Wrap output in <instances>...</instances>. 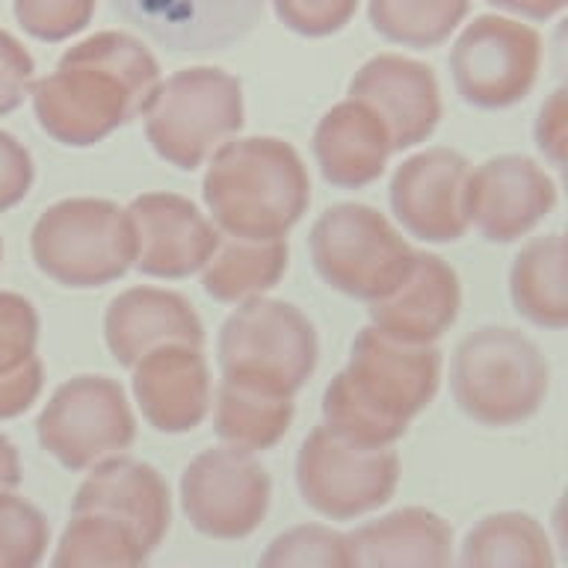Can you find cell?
<instances>
[{"label": "cell", "instance_id": "obj_31", "mask_svg": "<svg viewBox=\"0 0 568 568\" xmlns=\"http://www.w3.org/2000/svg\"><path fill=\"white\" fill-rule=\"evenodd\" d=\"M261 566H349V545H346L344 532L328 530V527H320V524L293 527V530L282 532V536L266 548V554L261 557Z\"/></svg>", "mask_w": 568, "mask_h": 568}, {"label": "cell", "instance_id": "obj_36", "mask_svg": "<svg viewBox=\"0 0 568 568\" xmlns=\"http://www.w3.org/2000/svg\"><path fill=\"white\" fill-rule=\"evenodd\" d=\"M33 178L36 169L30 151L12 133L0 131V213L24 202Z\"/></svg>", "mask_w": 568, "mask_h": 568}, {"label": "cell", "instance_id": "obj_11", "mask_svg": "<svg viewBox=\"0 0 568 568\" xmlns=\"http://www.w3.org/2000/svg\"><path fill=\"white\" fill-rule=\"evenodd\" d=\"M539 65V33L500 16L474 18L450 53L453 87L479 110H504L530 95Z\"/></svg>", "mask_w": 568, "mask_h": 568}, {"label": "cell", "instance_id": "obj_14", "mask_svg": "<svg viewBox=\"0 0 568 568\" xmlns=\"http://www.w3.org/2000/svg\"><path fill=\"white\" fill-rule=\"evenodd\" d=\"M110 7L172 53L225 51L264 16V0H110Z\"/></svg>", "mask_w": 568, "mask_h": 568}, {"label": "cell", "instance_id": "obj_18", "mask_svg": "<svg viewBox=\"0 0 568 568\" xmlns=\"http://www.w3.org/2000/svg\"><path fill=\"white\" fill-rule=\"evenodd\" d=\"M71 513H101L122 521L145 554L158 550L172 521L166 479L131 456H106L78 488Z\"/></svg>", "mask_w": 568, "mask_h": 568}, {"label": "cell", "instance_id": "obj_32", "mask_svg": "<svg viewBox=\"0 0 568 568\" xmlns=\"http://www.w3.org/2000/svg\"><path fill=\"white\" fill-rule=\"evenodd\" d=\"M18 24L39 42H65L95 16V0H12Z\"/></svg>", "mask_w": 568, "mask_h": 568}, {"label": "cell", "instance_id": "obj_1", "mask_svg": "<svg viewBox=\"0 0 568 568\" xmlns=\"http://www.w3.org/2000/svg\"><path fill=\"white\" fill-rule=\"evenodd\" d=\"M160 87L154 53L128 33H95L60 57L30 87L33 110L51 140L87 149L149 110Z\"/></svg>", "mask_w": 568, "mask_h": 568}, {"label": "cell", "instance_id": "obj_20", "mask_svg": "<svg viewBox=\"0 0 568 568\" xmlns=\"http://www.w3.org/2000/svg\"><path fill=\"white\" fill-rule=\"evenodd\" d=\"M462 308L459 275L438 255L415 252L408 273L390 293L371 302V323L408 344H433L456 323Z\"/></svg>", "mask_w": 568, "mask_h": 568}, {"label": "cell", "instance_id": "obj_39", "mask_svg": "<svg viewBox=\"0 0 568 568\" xmlns=\"http://www.w3.org/2000/svg\"><path fill=\"white\" fill-rule=\"evenodd\" d=\"M488 3L497 9H506V12H515V16L545 21V18L559 16L568 0H488Z\"/></svg>", "mask_w": 568, "mask_h": 568}, {"label": "cell", "instance_id": "obj_29", "mask_svg": "<svg viewBox=\"0 0 568 568\" xmlns=\"http://www.w3.org/2000/svg\"><path fill=\"white\" fill-rule=\"evenodd\" d=\"M468 7L470 0H371L367 16L382 39L426 51L450 39Z\"/></svg>", "mask_w": 568, "mask_h": 568}, {"label": "cell", "instance_id": "obj_12", "mask_svg": "<svg viewBox=\"0 0 568 568\" xmlns=\"http://www.w3.org/2000/svg\"><path fill=\"white\" fill-rule=\"evenodd\" d=\"M273 483L261 462L240 447L199 453L181 477V504L195 530L211 539H246L270 513Z\"/></svg>", "mask_w": 568, "mask_h": 568}, {"label": "cell", "instance_id": "obj_28", "mask_svg": "<svg viewBox=\"0 0 568 568\" xmlns=\"http://www.w3.org/2000/svg\"><path fill=\"white\" fill-rule=\"evenodd\" d=\"M149 554L133 539L122 521L101 513H71V524L62 532L53 566L57 568H133Z\"/></svg>", "mask_w": 568, "mask_h": 568}, {"label": "cell", "instance_id": "obj_15", "mask_svg": "<svg viewBox=\"0 0 568 568\" xmlns=\"http://www.w3.org/2000/svg\"><path fill=\"white\" fill-rule=\"evenodd\" d=\"M557 204V184L521 154L486 160L468 181V220L491 243H513L530 234Z\"/></svg>", "mask_w": 568, "mask_h": 568}, {"label": "cell", "instance_id": "obj_6", "mask_svg": "<svg viewBox=\"0 0 568 568\" xmlns=\"http://www.w3.org/2000/svg\"><path fill=\"white\" fill-rule=\"evenodd\" d=\"M243 128V87L222 69H184L160 83L145 110L151 149L172 166L193 172L225 136Z\"/></svg>", "mask_w": 568, "mask_h": 568}, {"label": "cell", "instance_id": "obj_16", "mask_svg": "<svg viewBox=\"0 0 568 568\" xmlns=\"http://www.w3.org/2000/svg\"><path fill=\"white\" fill-rule=\"evenodd\" d=\"M133 229V266L154 278H186L207 264L220 234L184 195L145 193L128 207Z\"/></svg>", "mask_w": 568, "mask_h": 568}, {"label": "cell", "instance_id": "obj_17", "mask_svg": "<svg viewBox=\"0 0 568 568\" xmlns=\"http://www.w3.org/2000/svg\"><path fill=\"white\" fill-rule=\"evenodd\" d=\"M349 98L379 115L394 151L424 142L442 119V95L433 69L397 53H379L364 62L349 83Z\"/></svg>", "mask_w": 568, "mask_h": 568}, {"label": "cell", "instance_id": "obj_41", "mask_svg": "<svg viewBox=\"0 0 568 568\" xmlns=\"http://www.w3.org/2000/svg\"><path fill=\"white\" fill-rule=\"evenodd\" d=\"M0 261H3V243H0Z\"/></svg>", "mask_w": 568, "mask_h": 568}, {"label": "cell", "instance_id": "obj_2", "mask_svg": "<svg viewBox=\"0 0 568 568\" xmlns=\"http://www.w3.org/2000/svg\"><path fill=\"white\" fill-rule=\"evenodd\" d=\"M442 385V353L408 344L376 326L353 341L349 364L328 382L323 417L328 429L364 447H390L403 438Z\"/></svg>", "mask_w": 568, "mask_h": 568}, {"label": "cell", "instance_id": "obj_24", "mask_svg": "<svg viewBox=\"0 0 568 568\" xmlns=\"http://www.w3.org/2000/svg\"><path fill=\"white\" fill-rule=\"evenodd\" d=\"M293 420V394L270 382L222 376L216 394V435L240 450H270L282 442Z\"/></svg>", "mask_w": 568, "mask_h": 568}, {"label": "cell", "instance_id": "obj_19", "mask_svg": "<svg viewBox=\"0 0 568 568\" xmlns=\"http://www.w3.org/2000/svg\"><path fill=\"white\" fill-rule=\"evenodd\" d=\"M133 367V397L140 403L142 417L158 433H190L207 417L211 376L202 346H158Z\"/></svg>", "mask_w": 568, "mask_h": 568}, {"label": "cell", "instance_id": "obj_27", "mask_svg": "<svg viewBox=\"0 0 568 568\" xmlns=\"http://www.w3.org/2000/svg\"><path fill=\"white\" fill-rule=\"evenodd\" d=\"M462 566L468 568H550L548 532L527 513L486 515L462 545Z\"/></svg>", "mask_w": 568, "mask_h": 568}, {"label": "cell", "instance_id": "obj_25", "mask_svg": "<svg viewBox=\"0 0 568 568\" xmlns=\"http://www.w3.org/2000/svg\"><path fill=\"white\" fill-rule=\"evenodd\" d=\"M515 311L541 328H566V237L545 234L518 252L509 273Z\"/></svg>", "mask_w": 568, "mask_h": 568}, {"label": "cell", "instance_id": "obj_23", "mask_svg": "<svg viewBox=\"0 0 568 568\" xmlns=\"http://www.w3.org/2000/svg\"><path fill=\"white\" fill-rule=\"evenodd\" d=\"M349 566L444 568L453 559V530L442 515L408 506L346 536Z\"/></svg>", "mask_w": 568, "mask_h": 568}, {"label": "cell", "instance_id": "obj_9", "mask_svg": "<svg viewBox=\"0 0 568 568\" xmlns=\"http://www.w3.org/2000/svg\"><path fill=\"white\" fill-rule=\"evenodd\" d=\"M399 459L390 447H364L326 424L302 442L296 456V486L314 513L349 521L379 509L394 497Z\"/></svg>", "mask_w": 568, "mask_h": 568}, {"label": "cell", "instance_id": "obj_30", "mask_svg": "<svg viewBox=\"0 0 568 568\" xmlns=\"http://www.w3.org/2000/svg\"><path fill=\"white\" fill-rule=\"evenodd\" d=\"M51 524L30 500L0 491V568H33L44 559Z\"/></svg>", "mask_w": 568, "mask_h": 568}, {"label": "cell", "instance_id": "obj_34", "mask_svg": "<svg viewBox=\"0 0 568 568\" xmlns=\"http://www.w3.org/2000/svg\"><path fill=\"white\" fill-rule=\"evenodd\" d=\"M275 16L300 36H332L344 30L355 16L358 0H273Z\"/></svg>", "mask_w": 568, "mask_h": 568}, {"label": "cell", "instance_id": "obj_35", "mask_svg": "<svg viewBox=\"0 0 568 568\" xmlns=\"http://www.w3.org/2000/svg\"><path fill=\"white\" fill-rule=\"evenodd\" d=\"M36 62L16 36L0 30V115L16 113L33 87Z\"/></svg>", "mask_w": 568, "mask_h": 568}, {"label": "cell", "instance_id": "obj_10", "mask_svg": "<svg viewBox=\"0 0 568 568\" xmlns=\"http://www.w3.org/2000/svg\"><path fill=\"white\" fill-rule=\"evenodd\" d=\"M36 435L62 468L87 470L106 456L128 450L136 424L119 382L78 376L53 390L36 420Z\"/></svg>", "mask_w": 568, "mask_h": 568}, {"label": "cell", "instance_id": "obj_3", "mask_svg": "<svg viewBox=\"0 0 568 568\" xmlns=\"http://www.w3.org/2000/svg\"><path fill=\"white\" fill-rule=\"evenodd\" d=\"M202 193L222 231L275 240L308 211L311 181L293 145L275 136H246L213 154Z\"/></svg>", "mask_w": 568, "mask_h": 568}, {"label": "cell", "instance_id": "obj_38", "mask_svg": "<svg viewBox=\"0 0 568 568\" xmlns=\"http://www.w3.org/2000/svg\"><path fill=\"white\" fill-rule=\"evenodd\" d=\"M536 145L541 154L562 169V151H566V89H557L554 95L545 101L536 122Z\"/></svg>", "mask_w": 568, "mask_h": 568}, {"label": "cell", "instance_id": "obj_37", "mask_svg": "<svg viewBox=\"0 0 568 568\" xmlns=\"http://www.w3.org/2000/svg\"><path fill=\"white\" fill-rule=\"evenodd\" d=\"M44 385V367L39 355L27 358L21 367L9 373H0V420L24 415L33 406Z\"/></svg>", "mask_w": 568, "mask_h": 568}, {"label": "cell", "instance_id": "obj_21", "mask_svg": "<svg viewBox=\"0 0 568 568\" xmlns=\"http://www.w3.org/2000/svg\"><path fill=\"white\" fill-rule=\"evenodd\" d=\"M104 337L115 362L133 367L142 355L158 346H202L204 328L193 305L181 293L131 287L110 302L104 317Z\"/></svg>", "mask_w": 568, "mask_h": 568}, {"label": "cell", "instance_id": "obj_7", "mask_svg": "<svg viewBox=\"0 0 568 568\" xmlns=\"http://www.w3.org/2000/svg\"><path fill=\"white\" fill-rule=\"evenodd\" d=\"M311 261L332 291L373 302L408 273L415 248L371 204H335L311 229Z\"/></svg>", "mask_w": 568, "mask_h": 568}, {"label": "cell", "instance_id": "obj_33", "mask_svg": "<svg viewBox=\"0 0 568 568\" xmlns=\"http://www.w3.org/2000/svg\"><path fill=\"white\" fill-rule=\"evenodd\" d=\"M39 314L21 293L0 291V373L21 367L36 355Z\"/></svg>", "mask_w": 568, "mask_h": 568}, {"label": "cell", "instance_id": "obj_5", "mask_svg": "<svg viewBox=\"0 0 568 568\" xmlns=\"http://www.w3.org/2000/svg\"><path fill=\"white\" fill-rule=\"evenodd\" d=\"M36 266L62 287H101L133 266L128 211L106 199H65L36 220L30 234Z\"/></svg>", "mask_w": 568, "mask_h": 568}, {"label": "cell", "instance_id": "obj_8", "mask_svg": "<svg viewBox=\"0 0 568 568\" xmlns=\"http://www.w3.org/2000/svg\"><path fill=\"white\" fill-rule=\"evenodd\" d=\"M317 358V332L291 302L252 296L220 332L222 376L261 379L296 394L311 379Z\"/></svg>", "mask_w": 568, "mask_h": 568}, {"label": "cell", "instance_id": "obj_40", "mask_svg": "<svg viewBox=\"0 0 568 568\" xmlns=\"http://www.w3.org/2000/svg\"><path fill=\"white\" fill-rule=\"evenodd\" d=\"M21 486V459L16 444L7 435H0V491H12Z\"/></svg>", "mask_w": 568, "mask_h": 568}, {"label": "cell", "instance_id": "obj_13", "mask_svg": "<svg viewBox=\"0 0 568 568\" xmlns=\"http://www.w3.org/2000/svg\"><path fill=\"white\" fill-rule=\"evenodd\" d=\"M470 163L453 149H426L390 178V211L403 229L426 243L465 237Z\"/></svg>", "mask_w": 568, "mask_h": 568}, {"label": "cell", "instance_id": "obj_26", "mask_svg": "<svg viewBox=\"0 0 568 568\" xmlns=\"http://www.w3.org/2000/svg\"><path fill=\"white\" fill-rule=\"evenodd\" d=\"M287 270V243L248 237H220V246L204 264V293L216 302H240L261 296L282 282Z\"/></svg>", "mask_w": 568, "mask_h": 568}, {"label": "cell", "instance_id": "obj_22", "mask_svg": "<svg viewBox=\"0 0 568 568\" xmlns=\"http://www.w3.org/2000/svg\"><path fill=\"white\" fill-rule=\"evenodd\" d=\"M390 151V133L382 119L362 101L335 104L314 131V158L332 186L362 190L385 172Z\"/></svg>", "mask_w": 568, "mask_h": 568}, {"label": "cell", "instance_id": "obj_4", "mask_svg": "<svg viewBox=\"0 0 568 568\" xmlns=\"http://www.w3.org/2000/svg\"><path fill=\"white\" fill-rule=\"evenodd\" d=\"M548 385L545 355L518 328H477L453 355V397L483 426H515L532 417L545 403Z\"/></svg>", "mask_w": 568, "mask_h": 568}]
</instances>
